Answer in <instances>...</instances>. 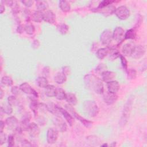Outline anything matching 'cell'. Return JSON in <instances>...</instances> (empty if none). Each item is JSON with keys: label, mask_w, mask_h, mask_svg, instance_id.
Wrapping results in <instances>:
<instances>
[{"label": "cell", "mask_w": 147, "mask_h": 147, "mask_svg": "<svg viewBox=\"0 0 147 147\" xmlns=\"http://www.w3.org/2000/svg\"><path fill=\"white\" fill-rule=\"evenodd\" d=\"M1 83L4 86H11L13 84V81L10 77L8 76H3L1 80Z\"/></svg>", "instance_id": "cell-37"}, {"label": "cell", "mask_w": 147, "mask_h": 147, "mask_svg": "<svg viewBox=\"0 0 147 147\" xmlns=\"http://www.w3.org/2000/svg\"><path fill=\"white\" fill-rule=\"evenodd\" d=\"M103 101L107 105H111L114 104L118 99V96L116 94H114L109 91L103 92Z\"/></svg>", "instance_id": "cell-10"}, {"label": "cell", "mask_w": 147, "mask_h": 147, "mask_svg": "<svg viewBox=\"0 0 147 147\" xmlns=\"http://www.w3.org/2000/svg\"><path fill=\"white\" fill-rule=\"evenodd\" d=\"M63 74H64L66 76L70 75L71 74V68L69 66H63L62 67V71Z\"/></svg>", "instance_id": "cell-49"}, {"label": "cell", "mask_w": 147, "mask_h": 147, "mask_svg": "<svg viewBox=\"0 0 147 147\" xmlns=\"http://www.w3.org/2000/svg\"><path fill=\"white\" fill-rule=\"evenodd\" d=\"M13 2H14V1H1L2 3L6 5L7 6H10V7L12 6Z\"/></svg>", "instance_id": "cell-54"}, {"label": "cell", "mask_w": 147, "mask_h": 147, "mask_svg": "<svg viewBox=\"0 0 147 147\" xmlns=\"http://www.w3.org/2000/svg\"><path fill=\"white\" fill-rule=\"evenodd\" d=\"M5 123L10 129H15L18 126V121L14 116H10L6 119Z\"/></svg>", "instance_id": "cell-19"}, {"label": "cell", "mask_w": 147, "mask_h": 147, "mask_svg": "<svg viewBox=\"0 0 147 147\" xmlns=\"http://www.w3.org/2000/svg\"><path fill=\"white\" fill-rule=\"evenodd\" d=\"M19 90H20V88L17 86H13L11 88V92L14 95H17L19 94Z\"/></svg>", "instance_id": "cell-51"}, {"label": "cell", "mask_w": 147, "mask_h": 147, "mask_svg": "<svg viewBox=\"0 0 147 147\" xmlns=\"http://www.w3.org/2000/svg\"><path fill=\"white\" fill-rule=\"evenodd\" d=\"M29 107L33 112L34 116L36 117L37 115V111L39 109V103H38L37 100L34 99H31V101L29 104Z\"/></svg>", "instance_id": "cell-33"}, {"label": "cell", "mask_w": 147, "mask_h": 147, "mask_svg": "<svg viewBox=\"0 0 147 147\" xmlns=\"http://www.w3.org/2000/svg\"><path fill=\"white\" fill-rule=\"evenodd\" d=\"M100 75L102 80L107 83L110 81L113 80V79L115 78L116 73L111 71L106 70L102 72Z\"/></svg>", "instance_id": "cell-18"}, {"label": "cell", "mask_w": 147, "mask_h": 147, "mask_svg": "<svg viewBox=\"0 0 147 147\" xmlns=\"http://www.w3.org/2000/svg\"><path fill=\"white\" fill-rule=\"evenodd\" d=\"M115 1H110V0H103V1H100L99 3V4H98V6L96 7H95L94 9H92L91 10H92L93 11L96 12L98 10L101 9H102V8H103V7H106V6L112 4Z\"/></svg>", "instance_id": "cell-31"}, {"label": "cell", "mask_w": 147, "mask_h": 147, "mask_svg": "<svg viewBox=\"0 0 147 147\" xmlns=\"http://www.w3.org/2000/svg\"><path fill=\"white\" fill-rule=\"evenodd\" d=\"M107 87L108 91L116 94L119 90V84L116 80H111L109 82H107Z\"/></svg>", "instance_id": "cell-17"}, {"label": "cell", "mask_w": 147, "mask_h": 147, "mask_svg": "<svg viewBox=\"0 0 147 147\" xmlns=\"http://www.w3.org/2000/svg\"><path fill=\"white\" fill-rule=\"evenodd\" d=\"M116 9V7L115 6L113 5L112 4L109 5L101 9L98 10L96 12H99L103 14V16L107 17L109 16H111V14H114L115 12V10Z\"/></svg>", "instance_id": "cell-16"}, {"label": "cell", "mask_w": 147, "mask_h": 147, "mask_svg": "<svg viewBox=\"0 0 147 147\" xmlns=\"http://www.w3.org/2000/svg\"><path fill=\"white\" fill-rule=\"evenodd\" d=\"M0 11H1V14H2L5 11V5L1 3V7H0Z\"/></svg>", "instance_id": "cell-59"}, {"label": "cell", "mask_w": 147, "mask_h": 147, "mask_svg": "<svg viewBox=\"0 0 147 147\" xmlns=\"http://www.w3.org/2000/svg\"><path fill=\"white\" fill-rule=\"evenodd\" d=\"M21 2L25 6H26L28 8V7H31L33 5V4L34 3V1H32V0H23V1H21Z\"/></svg>", "instance_id": "cell-47"}, {"label": "cell", "mask_w": 147, "mask_h": 147, "mask_svg": "<svg viewBox=\"0 0 147 147\" xmlns=\"http://www.w3.org/2000/svg\"><path fill=\"white\" fill-rule=\"evenodd\" d=\"M21 146H25V147H29V146H32V144L27 140L24 139L21 141Z\"/></svg>", "instance_id": "cell-53"}, {"label": "cell", "mask_w": 147, "mask_h": 147, "mask_svg": "<svg viewBox=\"0 0 147 147\" xmlns=\"http://www.w3.org/2000/svg\"><path fill=\"white\" fill-rule=\"evenodd\" d=\"M120 55H120L119 52L117 50L111 48L110 51L109 52V59L110 60L113 61V60L117 59L118 57H119Z\"/></svg>", "instance_id": "cell-38"}, {"label": "cell", "mask_w": 147, "mask_h": 147, "mask_svg": "<svg viewBox=\"0 0 147 147\" xmlns=\"http://www.w3.org/2000/svg\"><path fill=\"white\" fill-rule=\"evenodd\" d=\"M114 14L119 20H125L129 17L130 13V10L126 6L122 5L116 8Z\"/></svg>", "instance_id": "cell-6"}, {"label": "cell", "mask_w": 147, "mask_h": 147, "mask_svg": "<svg viewBox=\"0 0 147 147\" xmlns=\"http://www.w3.org/2000/svg\"><path fill=\"white\" fill-rule=\"evenodd\" d=\"M82 106L84 111L90 117H95L99 113V109L94 100H86Z\"/></svg>", "instance_id": "cell-2"}, {"label": "cell", "mask_w": 147, "mask_h": 147, "mask_svg": "<svg viewBox=\"0 0 147 147\" xmlns=\"http://www.w3.org/2000/svg\"><path fill=\"white\" fill-rule=\"evenodd\" d=\"M65 109L70 113V114L73 117V118L76 119L77 120L79 121L85 127L89 128L92 126V122L91 121L87 120L86 118H83V117L80 116L78 113L76 112L74 108L70 105L68 104L65 106Z\"/></svg>", "instance_id": "cell-3"}, {"label": "cell", "mask_w": 147, "mask_h": 147, "mask_svg": "<svg viewBox=\"0 0 147 147\" xmlns=\"http://www.w3.org/2000/svg\"><path fill=\"white\" fill-rule=\"evenodd\" d=\"M5 122H3L2 120H1L0 121V132L3 131V129L5 127Z\"/></svg>", "instance_id": "cell-58"}, {"label": "cell", "mask_w": 147, "mask_h": 147, "mask_svg": "<svg viewBox=\"0 0 147 147\" xmlns=\"http://www.w3.org/2000/svg\"><path fill=\"white\" fill-rule=\"evenodd\" d=\"M11 7L12 9V11L14 14L18 13L19 12V11H20V6L18 5V3H17V2H14V1L13 4V5H12V6Z\"/></svg>", "instance_id": "cell-45"}, {"label": "cell", "mask_w": 147, "mask_h": 147, "mask_svg": "<svg viewBox=\"0 0 147 147\" xmlns=\"http://www.w3.org/2000/svg\"><path fill=\"white\" fill-rule=\"evenodd\" d=\"M30 122L28 121L22 120L20 125V127L22 131H28L30 126Z\"/></svg>", "instance_id": "cell-41"}, {"label": "cell", "mask_w": 147, "mask_h": 147, "mask_svg": "<svg viewBox=\"0 0 147 147\" xmlns=\"http://www.w3.org/2000/svg\"><path fill=\"white\" fill-rule=\"evenodd\" d=\"M110 49H111V48H110L109 47L99 48L96 52V56L99 59L102 60L105 57H106L109 54Z\"/></svg>", "instance_id": "cell-20"}, {"label": "cell", "mask_w": 147, "mask_h": 147, "mask_svg": "<svg viewBox=\"0 0 147 147\" xmlns=\"http://www.w3.org/2000/svg\"><path fill=\"white\" fill-rule=\"evenodd\" d=\"M7 102L12 106H16L18 104V100L15 95H11L7 98Z\"/></svg>", "instance_id": "cell-40"}, {"label": "cell", "mask_w": 147, "mask_h": 147, "mask_svg": "<svg viewBox=\"0 0 147 147\" xmlns=\"http://www.w3.org/2000/svg\"><path fill=\"white\" fill-rule=\"evenodd\" d=\"M133 101V98L132 96H130L128 99V100H127V102H126L123 107L122 116L120 120V125L121 126H124L127 122V120L131 111Z\"/></svg>", "instance_id": "cell-4"}, {"label": "cell", "mask_w": 147, "mask_h": 147, "mask_svg": "<svg viewBox=\"0 0 147 147\" xmlns=\"http://www.w3.org/2000/svg\"><path fill=\"white\" fill-rule=\"evenodd\" d=\"M29 134L31 137H37L40 132V128L37 124H36L34 122H32L30 123L29 126Z\"/></svg>", "instance_id": "cell-21"}, {"label": "cell", "mask_w": 147, "mask_h": 147, "mask_svg": "<svg viewBox=\"0 0 147 147\" xmlns=\"http://www.w3.org/2000/svg\"><path fill=\"white\" fill-rule=\"evenodd\" d=\"M59 6L60 10L64 13L68 12L71 10V5L69 3L65 0L60 1L59 2Z\"/></svg>", "instance_id": "cell-25"}, {"label": "cell", "mask_w": 147, "mask_h": 147, "mask_svg": "<svg viewBox=\"0 0 147 147\" xmlns=\"http://www.w3.org/2000/svg\"><path fill=\"white\" fill-rule=\"evenodd\" d=\"M24 31L29 35H32L34 33L35 28L33 24L30 22H27L24 25Z\"/></svg>", "instance_id": "cell-35"}, {"label": "cell", "mask_w": 147, "mask_h": 147, "mask_svg": "<svg viewBox=\"0 0 147 147\" xmlns=\"http://www.w3.org/2000/svg\"><path fill=\"white\" fill-rule=\"evenodd\" d=\"M6 135L3 131L0 132V145H3L6 141Z\"/></svg>", "instance_id": "cell-48"}, {"label": "cell", "mask_w": 147, "mask_h": 147, "mask_svg": "<svg viewBox=\"0 0 147 147\" xmlns=\"http://www.w3.org/2000/svg\"><path fill=\"white\" fill-rule=\"evenodd\" d=\"M107 69V65L104 63H100L99 65H97V67L95 68V72L98 74H101L104 71H106Z\"/></svg>", "instance_id": "cell-39"}, {"label": "cell", "mask_w": 147, "mask_h": 147, "mask_svg": "<svg viewBox=\"0 0 147 147\" xmlns=\"http://www.w3.org/2000/svg\"><path fill=\"white\" fill-rule=\"evenodd\" d=\"M57 107H58L59 111H60V113H61L63 115V116L64 117L66 121L68 122L69 125L70 126H72L74 123V119L73 117L70 114V113L66 109H64L61 107H59V106H57Z\"/></svg>", "instance_id": "cell-14"}, {"label": "cell", "mask_w": 147, "mask_h": 147, "mask_svg": "<svg viewBox=\"0 0 147 147\" xmlns=\"http://www.w3.org/2000/svg\"><path fill=\"white\" fill-rule=\"evenodd\" d=\"M113 40V32L109 29H105L100 35V41L103 45H109Z\"/></svg>", "instance_id": "cell-7"}, {"label": "cell", "mask_w": 147, "mask_h": 147, "mask_svg": "<svg viewBox=\"0 0 147 147\" xmlns=\"http://www.w3.org/2000/svg\"><path fill=\"white\" fill-rule=\"evenodd\" d=\"M56 87L53 85L48 84L45 88V94L48 97H55Z\"/></svg>", "instance_id": "cell-26"}, {"label": "cell", "mask_w": 147, "mask_h": 147, "mask_svg": "<svg viewBox=\"0 0 147 147\" xmlns=\"http://www.w3.org/2000/svg\"><path fill=\"white\" fill-rule=\"evenodd\" d=\"M3 95H4V92L3 91V90L2 88H1L0 90V99H2L3 97Z\"/></svg>", "instance_id": "cell-60"}, {"label": "cell", "mask_w": 147, "mask_h": 147, "mask_svg": "<svg viewBox=\"0 0 147 147\" xmlns=\"http://www.w3.org/2000/svg\"><path fill=\"white\" fill-rule=\"evenodd\" d=\"M24 30V26H23L21 24H20L18 27H17V31L18 33H22V32Z\"/></svg>", "instance_id": "cell-57"}, {"label": "cell", "mask_w": 147, "mask_h": 147, "mask_svg": "<svg viewBox=\"0 0 147 147\" xmlns=\"http://www.w3.org/2000/svg\"><path fill=\"white\" fill-rule=\"evenodd\" d=\"M136 30L134 28H131L127 30L125 33V39L133 40L136 37Z\"/></svg>", "instance_id": "cell-36"}, {"label": "cell", "mask_w": 147, "mask_h": 147, "mask_svg": "<svg viewBox=\"0 0 147 147\" xmlns=\"http://www.w3.org/2000/svg\"><path fill=\"white\" fill-rule=\"evenodd\" d=\"M67 80V76L62 72H58L54 76V81L58 84H63Z\"/></svg>", "instance_id": "cell-24"}, {"label": "cell", "mask_w": 147, "mask_h": 147, "mask_svg": "<svg viewBox=\"0 0 147 147\" xmlns=\"http://www.w3.org/2000/svg\"><path fill=\"white\" fill-rule=\"evenodd\" d=\"M58 130L55 127H50L47 133V141L49 144H53L57 140Z\"/></svg>", "instance_id": "cell-8"}, {"label": "cell", "mask_w": 147, "mask_h": 147, "mask_svg": "<svg viewBox=\"0 0 147 147\" xmlns=\"http://www.w3.org/2000/svg\"><path fill=\"white\" fill-rule=\"evenodd\" d=\"M56 17L55 14L50 10H47L44 12L43 20L49 24H52L56 22Z\"/></svg>", "instance_id": "cell-13"}, {"label": "cell", "mask_w": 147, "mask_h": 147, "mask_svg": "<svg viewBox=\"0 0 147 147\" xmlns=\"http://www.w3.org/2000/svg\"><path fill=\"white\" fill-rule=\"evenodd\" d=\"M119 57H120L121 63V64H122V66L123 68L126 71H127V60L126 59L125 57L123 55H120Z\"/></svg>", "instance_id": "cell-43"}, {"label": "cell", "mask_w": 147, "mask_h": 147, "mask_svg": "<svg viewBox=\"0 0 147 147\" xmlns=\"http://www.w3.org/2000/svg\"><path fill=\"white\" fill-rule=\"evenodd\" d=\"M136 45L133 42H129L125 44L122 47V53L124 56H130Z\"/></svg>", "instance_id": "cell-15"}, {"label": "cell", "mask_w": 147, "mask_h": 147, "mask_svg": "<svg viewBox=\"0 0 147 147\" xmlns=\"http://www.w3.org/2000/svg\"><path fill=\"white\" fill-rule=\"evenodd\" d=\"M32 47L34 49H37V48L39 47L40 46V42L38 40H34L32 43Z\"/></svg>", "instance_id": "cell-55"}, {"label": "cell", "mask_w": 147, "mask_h": 147, "mask_svg": "<svg viewBox=\"0 0 147 147\" xmlns=\"http://www.w3.org/2000/svg\"><path fill=\"white\" fill-rule=\"evenodd\" d=\"M45 106H46L47 110L53 114L57 115L58 113H60L57 107L58 106L56 105L53 102H48L47 103H45Z\"/></svg>", "instance_id": "cell-23"}, {"label": "cell", "mask_w": 147, "mask_h": 147, "mask_svg": "<svg viewBox=\"0 0 147 147\" xmlns=\"http://www.w3.org/2000/svg\"><path fill=\"white\" fill-rule=\"evenodd\" d=\"M53 123L55 128L60 132H64L67 130V125L64 121L60 117H57L53 119Z\"/></svg>", "instance_id": "cell-12"}, {"label": "cell", "mask_w": 147, "mask_h": 147, "mask_svg": "<svg viewBox=\"0 0 147 147\" xmlns=\"http://www.w3.org/2000/svg\"><path fill=\"white\" fill-rule=\"evenodd\" d=\"M36 6L37 10L43 11L48 7V3L46 1H37L36 2Z\"/></svg>", "instance_id": "cell-30"}, {"label": "cell", "mask_w": 147, "mask_h": 147, "mask_svg": "<svg viewBox=\"0 0 147 147\" xmlns=\"http://www.w3.org/2000/svg\"><path fill=\"white\" fill-rule=\"evenodd\" d=\"M49 72H50V68L49 67L46 66L43 68L42 70V75H44V77L47 78V76H49Z\"/></svg>", "instance_id": "cell-50"}, {"label": "cell", "mask_w": 147, "mask_h": 147, "mask_svg": "<svg viewBox=\"0 0 147 147\" xmlns=\"http://www.w3.org/2000/svg\"><path fill=\"white\" fill-rule=\"evenodd\" d=\"M1 110L6 114L10 115L13 113L12 106H11L8 102L3 103L1 107Z\"/></svg>", "instance_id": "cell-34"}, {"label": "cell", "mask_w": 147, "mask_h": 147, "mask_svg": "<svg viewBox=\"0 0 147 147\" xmlns=\"http://www.w3.org/2000/svg\"><path fill=\"white\" fill-rule=\"evenodd\" d=\"M30 118H31V115H30V113L29 112H26L25 113H24L23 114L22 118V120L30 121Z\"/></svg>", "instance_id": "cell-52"}, {"label": "cell", "mask_w": 147, "mask_h": 147, "mask_svg": "<svg viewBox=\"0 0 147 147\" xmlns=\"http://www.w3.org/2000/svg\"><path fill=\"white\" fill-rule=\"evenodd\" d=\"M19 88L21 91H22L23 92L28 94V95H31L34 97L37 98L38 96V93L34 89H33L29 84H28L26 82L22 83L19 86Z\"/></svg>", "instance_id": "cell-9"}, {"label": "cell", "mask_w": 147, "mask_h": 147, "mask_svg": "<svg viewBox=\"0 0 147 147\" xmlns=\"http://www.w3.org/2000/svg\"><path fill=\"white\" fill-rule=\"evenodd\" d=\"M36 84L41 88H45L49 84L47 78L44 76H38L36 79Z\"/></svg>", "instance_id": "cell-27"}, {"label": "cell", "mask_w": 147, "mask_h": 147, "mask_svg": "<svg viewBox=\"0 0 147 147\" xmlns=\"http://www.w3.org/2000/svg\"><path fill=\"white\" fill-rule=\"evenodd\" d=\"M125 30L121 26H117L113 32V38L117 42V45H120L125 40Z\"/></svg>", "instance_id": "cell-5"}, {"label": "cell", "mask_w": 147, "mask_h": 147, "mask_svg": "<svg viewBox=\"0 0 147 147\" xmlns=\"http://www.w3.org/2000/svg\"><path fill=\"white\" fill-rule=\"evenodd\" d=\"M141 22H142V16H141L140 18H137V22H136V25H135V27H136V28H138L140 26V25L141 24Z\"/></svg>", "instance_id": "cell-56"}, {"label": "cell", "mask_w": 147, "mask_h": 147, "mask_svg": "<svg viewBox=\"0 0 147 147\" xmlns=\"http://www.w3.org/2000/svg\"><path fill=\"white\" fill-rule=\"evenodd\" d=\"M44 13L41 11H35L32 16V20L36 22H41L43 20Z\"/></svg>", "instance_id": "cell-28"}, {"label": "cell", "mask_w": 147, "mask_h": 147, "mask_svg": "<svg viewBox=\"0 0 147 147\" xmlns=\"http://www.w3.org/2000/svg\"><path fill=\"white\" fill-rule=\"evenodd\" d=\"M65 100L68 103V104L71 106H75L78 103V99L75 94L72 92L66 93V96Z\"/></svg>", "instance_id": "cell-22"}, {"label": "cell", "mask_w": 147, "mask_h": 147, "mask_svg": "<svg viewBox=\"0 0 147 147\" xmlns=\"http://www.w3.org/2000/svg\"><path fill=\"white\" fill-rule=\"evenodd\" d=\"M145 51H146L145 48L143 45H136L130 56L132 58L135 59H140L144 55Z\"/></svg>", "instance_id": "cell-11"}, {"label": "cell", "mask_w": 147, "mask_h": 147, "mask_svg": "<svg viewBox=\"0 0 147 147\" xmlns=\"http://www.w3.org/2000/svg\"><path fill=\"white\" fill-rule=\"evenodd\" d=\"M84 82L86 87L94 91L96 94H102L104 92L103 84L100 79L93 74H87L84 76Z\"/></svg>", "instance_id": "cell-1"}, {"label": "cell", "mask_w": 147, "mask_h": 147, "mask_svg": "<svg viewBox=\"0 0 147 147\" xmlns=\"http://www.w3.org/2000/svg\"><path fill=\"white\" fill-rule=\"evenodd\" d=\"M7 144L9 147H12L14 145V137L13 135L9 136L7 138Z\"/></svg>", "instance_id": "cell-46"}, {"label": "cell", "mask_w": 147, "mask_h": 147, "mask_svg": "<svg viewBox=\"0 0 147 147\" xmlns=\"http://www.w3.org/2000/svg\"><path fill=\"white\" fill-rule=\"evenodd\" d=\"M32 14H31L30 11L28 8L25 9V10H24V16L28 21V22H29V21L32 19Z\"/></svg>", "instance_id": "cell-44"}, {"label": "cell", "mask_w": 147, "mask_h": 147, "mask_svg": "<svg viewBox=\"0 0 147 147\" xmlns=\"http://www.w3.org/2000/svg\"><path fill=\"white\" fill-rule=\"evenodd\" d=\"M127 76L129 79H134L137 76V71L133 68L127 70Z\"/></svg>", "instance_id": "cell-42"}, {"label": "cell", "mask_w": 147, "mask_h": 147, "mask_svg": "<svg viewBox=\"0 0 147 147\" xmlns=\"http://www.w3.org/2000/svg\"><path fill=\"white\" fill-rule=\"evenodd\" d=\"M56 28L59 33L63 35L67 34L69 30L68 26L64 23H60L57 24L56 26Z\"/></svg>", "instance_id": "cell-32"}, {"label": "cell", "mask_w": 147, "mask_h": 147, "mask_svg": "<svg viewBox=\"0 0 147 147\" xmlns=\"http://www.w3.org/2000/svg\"><path fill=\"white\" fill-rule=\"evenodd\" d=\"M65 96H66V92L63 88L60 87H56L55 97L57 99L59 100H64L65 98Z\"/></svg>", "instance_id": "cell-29"}, {"label": "cell", "mask_w": 147, "mask_h": 147, "mask_svg": "<svg viewBox=\"0 0 147 147\" xmlns=\"http://www.w3.org/2000/svg\"><path fill=\"white\" fill-rule=\"evenodd\" d=\"M108 146L107 144H106V143H105V144H103V145H101V146Z\"/></svg>", "instance_id": "cell-61"}]
</instances>
